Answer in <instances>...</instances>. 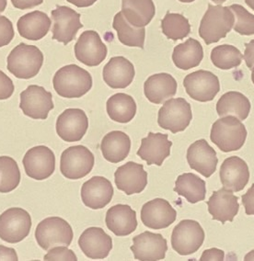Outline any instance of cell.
<instances>
[{
  "label": "cell",
  "instance_id": "1",
  "mask_svg": "<svg viewBox=\"0 0 254 261\" xmlns=\"http://www.w3.org/2000/svg\"><path fill=\"white\" fill-rule=\"evenodd\" d=\"M54 89L63 98H81L92 88V77L77 65H68L57 71L53 80Z\"/></svg>",
  "mask_w": 254,
  "mask_h": 261
},
{
  "label": "cell",
  "instance_id": "2",
  "mask_svg": "<svg viewBox=\"0 0 254 261\" xmlns=\"http://www.w3.org/2000/svg\"><path fill=\"white\" fill-rule=\"evenodd\" d=\"M235 16L230 7L208 6L199 27V35L207 45L219 42L231 32Z\"/></svg>",
  "mask_w": 254,
  "mask_h": 261
},
{
  "label": "cell",
  "instance_id": "3",
  "mask_svg": "<svg viewBox=\"0 0 254 261\" xmlns=\"http://www.w3.org/2000/svg\"><path fill=\"white\" fill-rule=\"evenodd\" d=\"M247 129L238 118L225 116L212 125L211 141L222 152L240 150L247 138Z\"/></svg>",
  "mask_w": 254,
  "mask_h": 261
},
{
  "label": "cell",
  "instance_id": "4",
  "mask_svg": "<svg viewBox=\"0 0 254 261\" xmlns=\"http://www.w3.org/2000/svg\"><path fill=\"white\" fill-rule=\"evenodd\" d=\"M43 55L38 47L19 43L8 56V70L17 79H33L42 68Z\"/></svg>",
  "mask_w": 254,
  "mask_h": 261
},
{
  "label": "cell",
  "instance_id": "5",
  "mask_svg": "<svg viewBox=\"0 0 254 261\" xmlns=\"http://www.w3.org/2000/svg\"><path fill=\"white\" fill-rule=\"evenodd\" d=\"M74 233L70 224L60 217H48L42 220L35 230L38 245L44 250L58 246H70Z\"/></svg>",
  "mask_w": 254,
  "mask_h": 261
},
{
  "label": "cell",
  "instance_id": "6",
  "mask_svg": "<svg viewBox=\"0 0 254 261\" xmlns=\"http://www.w3.org/2000/svg\"><path fill=\"white\" fill-rule=\"evenodd\" d=\"M94 155L84 145H74L61 154L60 170L68 179H80L90 174L94 167Z\"/></svg>",
  "mask_w": 254,
  "mask_h": 261
},
{
  "label": "cell",
  "instance_id": "7",
  "mask_svg": "<svg viewBox=\"0 0 254 261\" xmlns=\"http://www.w3.org/2000/svg\"><path fill=\"white\" fill-rule=\"evenodd\" d=\"M193 119L192 108L184 98H170L160 108L158 116L159 125L172 134L185 130Z\"/></svg>",
  "mask_w": 254,
  "mask_h": 261
},
{
  "label": "cell",
  "instance_id": "8",
  "mask_svg": "<svg viewBox=\"0 0 254 261\" xmlns=\"http://www.w3.org/2000/svg\"><path fill=\"white\" fill-rule=\"evenodd\" d=\"M32 228V218L21 208H10L0 215V238L10 244L20 242L27 238Z\"/></svg>",
  "mask_w": 254,
  "mask_h": 261
},
{
  "label": "cell",
  "instance_id": "9",
  "mask_svg": "<svg viewBox=\"0 0 254 261\" xmlns=\"http://www.w3.org/2000/svg\"><path fill=\"white\" fill-rule=\"evenodd\" d=\"M205 231L193 220H183L175 226L171 233V246L181 256L192 255L202 247Z\"/></svg>",
  "mask_w": 254,
  "mask_h": 261
},
{
  "label": "cell",
  "instance_id": "10",
  "mask_svg": "<svg viewBox=\"0 0 254 261\" xmlns=\"http://www.w3.org/2000/svg\"><path fill=\"white\" fill-rule=\"evenodd\" d=\"M19 108L32 119L46 120L49 112L55 108L52 93L40 86H29L20 94Z\"/></svg>",
  "mask_w": 254,
  "mask_h": 261
},
{
  "label": "cell",
  "instance_id": "11",
  "mask_svg": "<svg viewBox=\"0 0 254 261\" xmlns=\"http://www.w3.org/2000/svg\"><path fill=\"white\" fill-rule=\"evenodd\" d=\"M184 86L191 98L200 102L211 101L220 91V83L212 72L198 70L185 76Z\"/></svg>",
  "mask_w": 254,
  "mask_h": 261
},
{
  "label": "cell",
  "instance_id": "12",
  "mask_svg": "<svg viewBox=\"0 0 254 261\" xmlns=\"http://www.w3.org/2000/svg\"><path fill=\"white\" fill-rule=\"evenodd\" d=\"M22 163L27 176L36 180H43L55 172L56 156L47 146L38 145L27 151Z\"/></svg>",
  "mask_w": 254,
  "mask_h": 261
},
{
  "label": "cell",
  "instance_id": "13",
  "mask_svg": "<svg viewBox=\"0 0 254 261\" xmlns=\"http://www.w3.org/2000/svg\"><path fill=\"white\" fill-rule=\"evenodd\" d=\"M53 39L65 45L72 42L83 24L80 22V14L66 6H57L52 11Z\"/></svg>",
  "mask_w": 254,
  "mask_h": 261
},
{
  "label": "cell",
  "instance_id": "14",
  "mask_svg": "<svg viewBox=\"0 0 254 261\" xmlns=\"http://www.w3.org/2000/svg\"><path fill=\"white\" fill-rule=\"evenodd\" d=\"M107 53V46L95 31H86L75 43V58L90 67L100 65L105 60Z\"/></svg>",
  "mask_w": 254,
  "mask_h": 261
},
{
  "label": "cell",
  "instance_id": "15",
  "mask_svg": "<svg viewBox=\"0 0 254 261\" xmlns=\"http://www.w3.org/2000/svg\"><path fill=\"white\" fill-rule=\"evenodd\" d=\"M89 128V119L80 109H67L57 118V133L62 140L79 142Z\"/></svg>",
  "mask_w": 254,
  "mask_h": 261
},
{
  "label": "cell",
  "instance_id": "16",
  "mask_svg": "<svg viewBox=\"0 0 254 261\" xmlns=\"http://www.w3.org/2000/svg\"><path fill=\"white\" fill-rule=\"evenodd\" d=\"M133 243L131 250L137 260H162L168 250L167 240L160 233H151L149 231L135 237Z\"/></svg>",
  "mask_w": 254,
  "mask_h": 261
},
{
  "label": "cell",
  "instance_id": "17",
  "mask_svg": "<svg viewBox=\"0 0 254 261\" xmlns=\"http://www.w3.org/2000/svg\"><path fill=\"white\" fill-rule=\"evenodd\" d=\"M177 218V212L164 199H154L145 203L141 210V220L148 228L159 230L169 227Z\"/></svg>",
  "mask_w": 254,
  "mask_h": 261
},
{
  "label": "cell",
  "instance_id": "18",
  "mask_svg": "<svg viewBox=\"0 0 254 261\" xmlns=\"http://www.w3.org/2000/svg\"><path fill=\"white\" fill-rule=\"evenodd\" d=\"M114 177L118 190L126 195L141 193L147 185V173L143 165L132 161L119 167Z\"/></svg>",
  "mask_w": 254,
  "mask_h": 261
},
{
  "label": "cell",
  "instance_id": "19",
  "mask_svg": "<svg viewBox=\"0 0 254 261\" xmlns=\"http://www.w3.org/2000/svg\"><path fill=\"white\" fill-rule=\"evenodd\" d=\"M187 161L190 168L206 177H210L216 172L218 163L217 152L205 139L190 145L187 150Z\"/></svg>",
  "mask_w": 254,
  "mask_h": 261
},
{
  "label": "cell",
  "instance_id": "20",
  "mask_svg": "<svg viewBox=\"0 0 254 261\" xmlns=\"http://www.w3.org/2000/svg\"><path fill=\"white\" fill-rule=\"evenodd\" d=\"M113 196L111 181L104 177H91L81 188V199L85 205L93 210L103 209L108 205Z\"/></svg>",
  "mask_w": 254,
  "mask_h": 261
},
{
  "label": "cell",
  "instance_id": "21",
  "mask_svg": "<svg viewBox=\"0 0 254 261\" xmlns=\"http://www.w3.org/2000/svg\"><path fill=\"white\" fill-rule=\"evenodd\" d=\"M81 251L90 259H104L113 248V239L99 227L86 229L79 239Z\"/></svg>",
  "mask_w": 254,
  "mask_h": 261
},
{
  "label": "cell",
  "instance_id": "22",
  "mask_svg": "<svg viewBox=\"0 0 254 261\" xmlns=\"http://www.w3.org/2000/svg\"><path fill=\"white\" fill-rule=\"evenodd\" d=\"M239 198L233 194V191L225 189L214 191L209 201H207L208 212L212 218L225 224L226 222H233L240 210Z\"/></svg>",
  "mask_w": 254,
  "mask_h": 261
},
{
  "label": "cell",
  "instance_id": "23",
  "mask_svg": "<svg viewBox=\"0 0 254 261\" xmlns=\"http://www.w3.org/2000/svg\"><path fill=\"white\" fill-rule=\"evenodd\" d=\"M171 146L172 142L169 140L168 135L149 133L146 138L142 139L137 155L145 160L148 166L157 165L160 167L165 159L169 156Z\"/></svg>",
  "mask_w": 254,
  "mask_h": 261
},
{
  "label": "cell",
  "instance_id": "24",
  "mask_svg": "<svg viewBox=\"0 0 254 261\" xmlns=\"http://www.w3.org/2000/svg\"><path fill=\"white\" fill-rule=\"evenodd\" d=\"M219 175L225 189L239 192L244 190L249 182V167L243 159L239 156H231L225 159L222 164Z\"/></svg>",
  "mask_w": 254,
  "mask_h": 261
},
{
  "label": "cell",
  "instance_id": "25",
  "mask_svg": "<svg viewBox=\"0 0 254 261\" xmlns=\"http://www.w3.org/2000/svg\"><path fill=\"white\" fill-rule=\"evenodd\" d=\"M136 75L134 65L122 56L111 58L103 72L104 82L112 89H125Z\"/></svg>",
  "mask_w": 254,
  "mask_h": 261
},
{
  "label": "cell",
  "instance_id": "26",
  "mask_svg": "<svg viewBox=\"0 0 254 261\" xmlns=\"http://www.w3.org/2000/svg\"><path fill=\"white\" fill-rule=\"evenodd\" d=\"M105 223L115 236L126 237L137 230V213L129 205L117 204L107 211Z\"/></svg>",
  "mask_w": 254,
  "mask_h": 261
},
{
  "label": "cell",
  "instance_id": "27",
  "mask_svg": "<svg viewBox=\"0 0 254 261\" xmlns=\"http://www.w3.org/2000/svg\"><path fill=\"white\" fill-rule=\"evenodd\" d=\"M177 81L169 74L160 73L151 75L144 84L146 98L154 104H161L177 93Z\"/></svg>",
  "mask_w": 254,
  "mask_h": 261
},
{
  "label": "cell",
  "instance_id": "28",
  "mask_svg": "<svg viewBox=\"0 0 254 261\" xmlns=\"http://www.w3.org/2000/svg\"><path fill=\"white\" fill-rule=\"evenodd\" d=\"M131 149L130 137L122 130H113L104 136L100 144V150L111 163L117 164L126 159Z\"/></svg>",
  "mask_w": 254,
  "mask_h": 261
},
{
  "label": "cell",
  "instance_id": "29",
  "mask_svg": "<svg viewBox=\"0 0 254 261\" xmlns=\"http://www.w3.org/2000/svg\"><path fill=\"white\" fill-rule=\"evenodd\" d=\"M51 23L52 21L46 13L36 10L20 17L17 28L21 37L31 41H39L50 31Z\"/></svg>",
  "mask_w": 254,
  "mask_h": 261
},
{
  "label": "cell",
  "instance_id": "30",
  "mask_svg": "<svg viewBox=\"0 0 254 261\" xmlns=\"http://www.w3.org/2000/svg\"><path fill=\"white\" fill-rule=\"evenodd\" d=\"M122 13L133 26L144 28L155 16V4L152 0H122Z\"/></svg>",
  "mask_w": 254,
  "mask_h": 261
},
{
  "label": "cell",
  "instance_id": "31",
  "mask_svg": "<svg viewBox=\"0 0 254 261\" xmlns=\"http://www.w3.org/2000/svg\"><path fill=\"white\" fill-rule=\"evenodd\" d=\"M204 58V50L197 40L190 38L186 42L175 47L172 61L182 70H189L201 64Z\"/></svg>",
  "mask_w": 254,
  "mask_h": 261
},
{
  "label": "cell",
  "instance_id": "32",
  "mask_svg": "<svg viewBox=\"0 0 254 261\" xmlns=\"http://www.w3.org/2000/svg\"><path fill=\"white\" fill-rule=\"evenodd\" d=\"M250 102L243 94L230 91L224 94L217 103V114L220 117L236 116L240 121H244L249 116Z\"/></svg>",
  "mask_w": 254,
  "mask_h": 261
},
{
  "label": "cell",
  "instance_id": "33",
  "mask_svg": "<svg viewBox=\"0 0 254 261\" xmlns=\"http://www.w3.org/2000/svg\"><path fill=\"white\" fill-rule=\"evenodd\" d=\"M207 184L201 177L193 173H184L175 182L174 191L184 197L190 203L205 201L207 195Z\"/></svg>",
  "mask_w": 254,
  "mask_h": 261
},
{
  "label": "cell",
  "instance_id": "34",
  "mask_svg": "<svg viewBox=\"0 0 254 261\" xmlns=\"http://www.w3.org/2000/svg\"><path fill=\"white\" fill-rule=\"evenodd\" d=\"M137 103L135 99L124 93L114 94L106 103L109 117L120 123L132 121L137 113Z\"/></svg>",
  "mask_w": 254,
  "mask_h": 261
},
{
  "label": "cell",
  "instance_id": "35",
  "mask_svg": "<svg viewBox=\"0 0 254 261\" xmlns=\"http://www.w3.org/2000/svg\"><path fill=\"white\" fill-rule=\"evenodd\" d=\"M113 27L117 32L118 39L122 44L129 47L144 48L146 30L138 28L129 23L122 11L114 16Z\"/></svg>",
  "mask_w": 254,
  "mask_h": 261
},
{
  "label": "cell",
  "instance_id": "36",
  "mask_svg": "<svg viewBox=\"0 0 254 261\" xmlns=\"http://www.w3.org/2000/svg\"><path fill=\"white\" fill-rule=\"evenodd\" d=\"M161 29L165 36L174 42L187 37L191 33L188 19L178 13H167L161 20Z\"/></svg>",
  "mask_w": 254,
  "mask_h": 261
},
{
  "label": "cell",
  "instance_id": "37",
  "mask_svg": "<svg viewBox=\"0 0 254 261\" xmlns=\"http://www.w3.org/2000/svg\"><path fill=\"white\" fill-rule=\"evenodd\" d=\"M243 56L240 50L230 44L215 47L211 51L213 65L222 70H230L241 64Z\"/></svg>",
  "mask_w": 254,
  "mask_h": 261
},
{
  "label": "cell",
  "instance_id": "38",
  "mask_svg": "<svg viewBox=\"0 0 254 261\" xmlns=\"http://www.w3.org/2000/svg\"><path fill=\"white\" fill-rule=\"evenodd\" d=\"M19 166L10 156H0V193L14 191L20 182Z\"/></svg>",
  "mask_w": 254,
  "mask_h": 261
},
{
  "label": "cell",
  "instance_id": "39",
  "mask_svg": "<svg viewBox=\"0 0 254 261\" xmlns=\"http://www.w3.org/2000/svg\"><path fill=\"white\" fill-rule=\"evenodd\" d=\"M230 8L235 16V25L233 26V29L236 33L247 36L253 35L254 15L249 13L242 6L238 4L231 6Z\"/></svg>",
  "mask_w": 254,
  "mask_h": 261
},
{
  "label": "cell",
  "instance_id": "40",
  "mask_svg": "<svg viewBox=\"0 0 254 261\" xmlns=\"http://www.w3.org/2000/svg\"><path fill=\"white\" fill-rule=\"evenodd\" d=\"M44 260L77 261L78 257L75 256V253L68 249L67 247L58 246L51 248V250L44 256Z\"/></svg>",
  "mask_w": 254,
  "mask_h": 261
},
{
  "label": "cell",
  "instance_id": "41",
  "mask_svg": "<svg viewBox=\"0 0 254 261\" xmlns=\"http://www.w3.org/2000/svg\"><path fill=\"white\" fill-rule=\"evenodd\" d=\"M14 35L12 22L5 16L0 15V47L8 45L13 40Z\"/></svg>",
  "mask_w": 254,
  "mask_h": 261
},
{
  "label": "cell",
  "instance_id": "42",
  "mask_svg": "<svg viewBox=\"0 0 254 261\" xmlns=\"http://www.w3.org/2000/svg\"><path fill=\"white\" fill-rule=\"evenodd\" d=\"M14 89L12 80L3 71L0 70V100L10 98L14 93Z\"/></svg>",
  "mask_w": 254,
  "mask_h": 261
},
{
  "label": "cell",
  "instance_id": "43",
  "mask_svg": "<svg viewBox=\"0 0 254 261\" xmlns=\"http://www.w3.org/2000/svg\"><path fill=\"white\" fill-rule=\"evenodd\" d=\"M241 200L245 207L246 215H254V183L244 195H242Z\"/></svg>",
  "mask_w": 254,
  "mask_h": 261
},
{
  "label": "cell",
  "instance_id": "44",
  "mask_svg": "<svg viewBox=\"0 0 254 261\" xmlns=\"http://www.w3.org/2000/svg\"><path fill=\"white\" fill-rule=\"evenodd\" d=\"M225 258V252L218 248H210L202 252L201 261H223Z\"/></svg>",
  "mask_w": 254,
  "mask_h": 261
},
{
  "label": "cell",
  "instance_id": "45",
  "mask_svg": "<svg viewBox=\"0 0 254 261\" xmlns=\"http://www.w3.org/2000/svg\"><path fill=\"white\" fill-rule=\"evenodd\" d=\"M16 9L19 10H30L36 6L41 5L43 0H11Z\"/></svg>",
  "mask_w": 254,
  "mask_h": 261
},
{
  "label": "cell",
  "instance_id": "46",
  "mask_svg": "<svg viewBox=\"0 0 254 261\" xmlns=\"http://www.w3.org/2000/svg\"><path fill=\"white\" fill-rule=\"evenodd\" d=\"M244 58L245 63L249 69L254 66V40L245 44Z\"/></svg>",
  "mask_w": 254,
  "mask_h": 261
},
{
  "label": "cell",
  "instance_id": "47",
  "mask_svg": "<svg viewBox=\"0 0 254 261\" xmlns=\"http://www.w3.org/2000/svg\"><path fill=\"white\" fill-rule=\"evenodd\" d=\"M0 260L18 261L19 258L15 249L0 245Z\"/></svg>",
  "mask_w": 254,
  "mask_h": 261
},
{
  "label": "cell",
  "instance_id": "48",
  "mask_svg": "<svg viewBox=\"0 0 254 261\" xmlns=\"http://www.w3.org/2000/svg\"><path fill=\"white\" fill-rule=\"evenodd\" d=\"M66 1L78 8H88L93 5L97 0H66Z\"/></svg>",
  "mask_w": 254,
  "mask_h": 261
},
{
  "label": "cell",
  "instance_id": "49",
  "mask_svg": "<svg viewBox=\"0 0 254 261\" xmlns=\"http://www.w3.org/2000/svg\"><path fill=\"white\" fill-rule=\"evenodd\" d=\"M8 5V1L7 0H0V13L4 12Z\"/></svg>",
  "mask_w": 254,
  "mask_h": 261
},
{
  "label": "cell",
  "instance_id": "50",
  "mask_svg": "<svg viewBox=\"0 0 254 261\" xmlns=\"http://www.w3.org/2000/svg\"><path fill=\"white\" fill-rule=\"evenodd\" d=\"M245 261H254V250L248 253L244 257Z\"/></svg>",
  "mask_w": 254,
  "mask_h": 261
},
{
  "label": "cell",
  "instance_id": "51",
  "mask_svg": "<svg viewBox=\"0 0 254 261\" xmlns=\"http://www.w3.org/2000/svg\"><path fill=\"white\" fill-rule=\"evenodd\" d=\"M245 2H246V4L249 6L251 10H254V0H245Z\"/></svg>",
  "mask_w": 254,
  "mask_h": 261
},
{
  "label": "cell",
  "instance_id": "52",
  "mask_svg": "<svg viewBox=\"0 0 254 261\" xmlns=\"http://www.w3.org/2000/svg\"><path fill=\"white\" fill-rule=\"evenodd\" d=\"M211 1H213L214 3H216V4H218V5H220V4H222V3H224L225 1H226V0H211Z\"/></svg>",
  "mask_w": 254,
  "mask_h": 261
},
{
  "label": "cell",
  "instance_id": "53",
  "mask_svg": "<svg viewBox=\"0 0 254 261\" xmlns=\"http://www.w3.org/2000/svg\"><path fill=\"white\" fill-rule=\"evenodd\" d=\"M179 1L183 2V3H191V2H193L195 0H179Z\"/></svg>",
  "mask_w": 254,
  "mask_h": 261
},
{
  "label": "cell",
  "instance_id": "54",
  "mask_svg": "<svg viewBox=\"0 0 254 261\" xmlns=\"http://www.w3.org/2000/svg\"><path fill=\"white\" fill-rule=\"evenodd\" d=\"M251 80H252V83L254 84V66L251 68Z\"/></svg>",
  "mask_w": 254,
  "mask_h": 261
}]
</instances>
